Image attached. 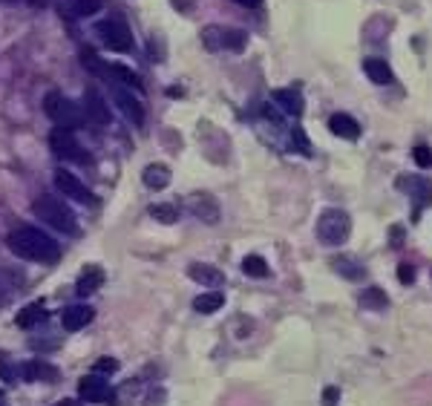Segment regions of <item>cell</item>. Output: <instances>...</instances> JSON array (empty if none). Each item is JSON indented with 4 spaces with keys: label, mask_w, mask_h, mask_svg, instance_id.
<instances>
[{
    "label": "cell",
    "mask_w": 432,
    "mask_h": 406,
    "mask_svg": "<svg viewBox=\"0 0 432 406\" xmlns=\"http://www.w3.org/2000/svg\"><path fill=\"white\" fill-rule=\"evenodd\" d=\"M202 44L210 52H220V49L242 52L245 46H248V32H242V29H231V26H205L202 29Z\"/></svg>",
    "instance_id": "obj_5"
},
{
    "label": "cell",
    "mask_w": 432,
    "mask_h": 406,
    "mask_svg": "<svg viewBox=\"0 0 432 406\" xmlns=\"http://www.w3.org/2000/svg\"><path fill=\"white\" fill-rule=\"evenodd\" d=\"M225 305V297L220 291H205L193 300V311H199V315H213V311H220Z\"/></svg>",
    "instance_id": "obj_24"
},
{
    "label": "cell",
    "mask_w": 432,
    "mask_h": 406,
    "mask_svg": "<svg viewBox=\"0 0 432 406\" xmlns=\"http://www.w3.org/2000/svg\"><path fill=\"white\" fill-rule=\"evenodd\" d=\"M84 115L92 121V124H99V127H104V124H110V107L107 101L101 99V92L96 87H89L87 89V96H84Z\"/></svg>",
    "instance_id": "obj_11"
},
{
    "label": "cell",
    "mask_w": 432,
    "mask_h": 406,
    "mask_svg": "<svg viewBox=\"0 0 432 406\" xmlns=\"http://www.w3.org/2000/svg\"><path fill=\"white\" fill-rule=\"evenodd\" d=\"M32 213L38 216L41 222H46L49 228H55V231H61V234H70V236L78 234L75 213L70 210V205H67L64 199L44 194V196H38V199L32 202Z\"/></svg>",
    "instance_id": "obj_2"
},
{
    "label": "cell",
    "mask_w": 432,
    "mask_h": 406,
    "mask_svg": "<svg viewBox=\"0 0 432 406\" xmlns=\"http://www.w3.org/2000/svg\"><path fill=\"white\" fill-rule=\"evenodd\" d=\"M150 216L156 222H162V225H173V222H179V208L176 205H150Z\"/></svg>",
    "instance_id": "obj_28"
},
{
    "label": "cell",
    "mask_w": 432,
    "mask_h": 406,
    "mask_svg": "<svg viewBox=\"0 0 432 406\" xmlns=\"http://www.w3.org/2000/svg\"><path fill=\"white\" fill-rule=\"evenodd\" d=\"M96 35L101 38V44L113 52H130L133 49V32L130 26L121 20V18H104L96 23Z\"/></svg>",
    "instance_id": "obj_6"
},
{
    "label": "cell",
    "mask_w": 432,
    "mask_h": 406,
    "mask_svg": "<svg viewBox=\"0 0 432 406\" xmlns=\"http://www.w3.org/2000/svg\"><path fill=\"white\" fill-rule=\"evenodd\" d=\"M6 245H9V251L15 257L32 260V262H55L61 257V245L49 234H44L38 228H29V225L12 231L9 239H6Z\"/></svg>",
    "instance_id": "obj_1"
},
{
    "label": "cell",
    "mask_w": 432,
    "mask_h": 406,
    "mask_svg": "<svg viewBox=\"0 0 432 406\" xmlns=\"http://www.w3.org/2000/svg\"><path fill=\"white\" fill-rule=\"evenodd\" d=\"M55 187L61 191V196H64V199H72V202H81V205H96L99 202L96 194H92L75 173H70L64 167L55 170Z\"/></svg>",
    "instance_id": "obj_8"
},
{
    "label": "cell",
    "mask_w": 432,
    "mask_h": 406,
    "mask_svg": "<svg viewBox=\"0 0 432 406\" xmlns=\"http://www.w3.org/2000/svg\"><path fill=\"white\" fill-rule=\"evenodd\" d=\"M331 265H334V271H337V274L346 277V279H363V277H366L363 265H360L357 260H352V257H334V260H331Z\"/></svg>",
    "instance_id": "obj_25"
},
{
    "label": "cell",
    "mask_w": 432,
    "mask_h": 406,
    "mask_svg": "<svg viewBox=\"0 0 432 406\" xmlns=\"http://www.w3.org/2000/svg\"><path fill=\"white\" fill-rule=\"evenodd\" d=\"M58 374L61 372L49 360H26L20 369V378L29 383H52V381H58Z\"/></svg>",
    "instance_id": "obj_13"
},
{
    "label": "cell",
    "mask_w": 432,
    "mask_h": 406,
    "mask_svg": "<svg viewBox=\"0 0 432 406\" xmlns=\"http://www.w3.org/2000/svg\"><path fill=\"white\" fill-rule=\"evenodd\" d=\"M44 317H46L44 303H32V305H26L20 315H18V326H20V329H32V326H38Z\"/></svg>",
    "instance_id": "obj_27"
},
{
    "label": "cell",
    "mask_w": 432,
    "mask_h": 406,
    "mask_svg": "<svg viewBox=\"0 0 432 406\" xmlns=\"http://www.w3.org/2000/svg\"><path fill=\"white\" fill-rule=\"evenodd\" d=\"M242 271L248 274V277L262 279V277H268V262H265L262 257H257V254H248V257L242 260Z\"/></svg>",
    "instance_id": "obj_30"
},
{
    "label": "cell",
    "mask_w": 432,
    "mask_h": 406,
    "mask_svg": "<svg viewBox=\"0 0 432 406\" xmlns=\"http://www.w3.org/2000/svg\"><path fill=\"white\" fill-rule=\"evenodd\" d=\"M412 159H415L418 167L429 170V167H432V150H429L426 144H415V147H412Z\"/></svg>",
    "instance_id": "obj_31"
},
{
    "label": "cell",
    "mask_w": 432,
    "mask_h": 406,
    "mask_svg": "<svg viewBox=\"0 0 432 406\" xmlns=\"http://www.w3.org/2000/svg\"><path fill=\"white\" fill-rule=\"evenodd\" d=\"M363 72L369 75V81L378 84V87H389L392 84V70L383 58H366L363 61Z\"/></svg>",
    "instance_id": "obj_19"
},
{
    "label": "cell",
    "mask_w": 432,
    "mask_h": 406,
    "mask_svg": "<svg viewBox=\"0 0 432 406\" xmlns=\"http://www.w3.org/2000/svg\"><path fill=\"white\" fill-rule=\"evenodd\" d=\"M337 400H341V389L337 386L323 389V406H337Z\"/></svg>",
    "instance_id": "obj_34"
},
{
    "label": "cell",
    "mask_w": 432,
    "mask_h": 406,
    "mask_svg": "<svg viewBox=\"0 0 432 406\" xmlns=\"http://www.w3.org/2000/svg\"><path fill=\"white\" fill-rule=\"evenodd\" d=\"M92 317H96V308L78 303V305H70V308L64 311V315H61V323H64L67 331H81L84 326L92 323Z\"/></svg>",
    "instance_id": "obj_14"
},
{
    "label": "cell",
    "mask_w": 432,
    "mask_h": 406,
    "mask_svg": "<svg viewBox=\"0 0 432 406\" xmlns=\"http://www.w3.org/2000/svg\"><path fill=\"white\" fill-rule=\"evenodd\" d=\"M360 305H363V308H372V311H386V308H389V297H386L383 288L372 286V288H366V291L360 294Z\"/></svg>",
    "instance_id": "obj_26"
},
{
    "label": "cell",
    "mask_w": 432,
    "mask_h": 406,
    "mask_svg": "<svg viewBox=\"0 0 432 406\" xmlns=\"http://www.w3.org/2000/svg\"><path fill=\"white\" fill-rule=\"evenodd\" d=\"M44 113L52 118V124L55 127H61V130H75V127H81L84 124V107L81 104H75L70 96H64L61 89H52V92H46V99H44Z\"/></svg>",
    "instance_id": "obj_3"
},
{
    "label": "cell",
    "mask_w": 432,
    "mask_h": 406,
    "mask_svg": "<svg viewBox=\"0 0 432 406\" xmlns=\"http://www.w3.org/2000/svg\"><path fill=\"white\" fill-rule=\"evenodd\" d=\"M398 279H400L404 286H412V283H415V268H412L409 262H400V265H398Z\"/></svg>",
    "instance_id": "obj_32"
},
{
    "label": "cell",
    "mask_w": 432,
    "mask_h": 406,
    "mask_svg": "<svg viewBox=\"0 0 432 406\" xmlns=\"http://www.w3.org/2000/svg\"><path fill=\"white\" fill-rule=\"evenodd\" d=\"M78 395L87 403H115V392L101 374H87V378H81L78 381Z\"/></svg>",
    "instance_id": "obj_9"
},
{
    "label": "cell",
    "mask_w": 432,
    "mask_h": 406,
    "mask_svg": "<svg viewBox=\"0 0 432 406\" xmlns=\"http://www.w3.org/2000/svg\"><path fill=\"white\" fill-rule=\"evenodd\" d=\"M113 101L121 107V113H125L136 124V127H141V124H144V107H141V101L136 96H130V89L113 84Z\"/></svg>",
    "instance_id": "obj_10"
},
{
    "label": "cell",
    "mask_w": 432,
    "mask_h": 406,
    "mask_svg": "<svg viewBox=\"0 0 432 406\" xmlns=\"http://www.w3.org/2000/svg\"><path fill=\"white\" fill-rule=\"evenodd\" d=\"M81 64H84L92 75H99V78H104V81H113V64L101 61L92 49H81Z\"/></svg>",
    "instance_id": "obj_22"
},
{
    "label": "cell",
    "mask_w": 432,
    "mask_h": 406,
    "mask_svg": "<svg viewBox=\"0 0 432 406\" xmlns=\"http://www.w3.org/2000/svg\"><path fill=\"white\" fill-rule=\"evenodd\" d=\"M349 234H352V220H349L346 210L326 208L317 216V239L323 245H341V242L349 239Z\"/></svg>",
    "instance_id": "obj_4"
},
{
    "label": "cell",
    "mask_w": 432,
    "mask_h": 406,
    "mask_svg": "<svg viewBox=\"0 0 432 406\" xmlns=\"http://www.w3.org/2000/svg\"><path fill=\"white\" fill-rule=\"evenodd\" d=\"M55 406H81V403H78V400H58Z\"/></svg>",
    "instance_id": "obj_37"
},
{
    "label": "cell",
    "mask_w": 432,
    "mask_h": 406,
    "mask_svg": "<svg viewBox=\"0 0 432 406\" xmlns=\"http://www.w3.org/2000/svg\"><path fill=\"white\" fill-rule=\"evenodd\" d=\"M104 286V271L99 265H84L81 277H78V294L87 297V294H96L99 288Z\"/></svg>",
    "instance_id": "obj_20"
},
{
    "label": "cell",
    "mask_w": 432,
    "mask_h": 406,
    "mask_svg": "<svg viewBox=\"0 0 432 406\" xmlns=\"http://www.w3.org/2000/svg\"><path fill=\"white\" fill-rule=\"evenodd\" d=\"M329 130H331L337 139H346V141L360 139V124H357L352 115H346V113H334V115L329 118Z\"/></svg>",
    "instance_id": "obj_17"
},
{
    "label": "cell",
    "mask_w": 432,
    "mask_h": 406,
    "mask_svg": "<svg viewBox=\"0 0 432 406\" xmlns=\"http://www.w3.org/2000/svg\"><path fill=\"white\" fill-rule=\"evenodd\" d=\"M118 369V360H113V357H101L99 363H96V369H92V374H113Z\"/></svg>",
    "instance_id": "obj_33"
},
{
    "label": "cell",
    "mask_w": 432,
    "mask_h": 406,
    "mask_svg": "<svg viewBox=\"0 0 432 406\" xmlns=\"http://www.w3.org/2000/svg\"><path fill=\"white\" fill-rule=\"evenodd\" d=\"M271 99L277 107H283V113L288 115H303V96H300V89L297 87H288V89H274L271 92Z\"/></svg>",
    "instance_id": "obj_18"
},
{
    "label": "cell",
    "mask_w": 432,
    "mask_h": 406,
    "mask_svg": "<svg viewBox=\"0 0 432 406\" xmlns=\"http://www.w3.org/2000/svg\"><path fill=\"white\" fill-rule=\"evenodd\" d=\"M141 179H144V184L150 187V191H162V187L170 184V167H165V165H147Z\"/></svg>",
    "instance_id": "obj_23"
},
{
    "label": "cell",
    "mask_w": 432,
    "mask_h": 406,
    "mask_svg": "<svg viewBox=\"0 0 432 406\" xmlns=\"http://www.w3.org/2000/svg\"><path fill=\"white\" fill-rule=\"evenodd\" d=\"M191 213L199 216V220L208 222V225L220 222V205H216V199L208 196V194H193L191 196Z\"/></svg>",
    "instance_id": "obj_15"
},
{
    "label": "cell",
    "mask_w": 432,
    "mask_h": 406,
    "mask_svg": "<svg viewBox=\"0 0 432 406\" xmlns=\"http://www.w3.org/2000/svg\"><path fill=\"white\" fill-rule=\"evenodd\" d=\"M110 84H127V87H133V89H141V78H139L133 70L121 67V64H113V81H110Z\"/></svg>",
    "instance_id": "obj_29"
},
{
    "label": "cell",
    "mask_w": 432,
    "mask_h": 406,
    "mask_svg": "<svg viewBox=\"0 0 432 406\" xmlns=\"http://www.w3.org/2000/svg\"><path fill=\"white\" fill-rule=\"evenodd\" d=\"M49 147H52V153L58 156V159H64V162H78V165L89 162L87 150L78 144V139H75L72 130H61V127H55V130L49 133Z\"/></svg>",
    "instance_id": "obj_7"
},
{
    "label": "cell",
    "mask_w": 432,
    "mask_h": 406,
    "mask_svg": "<svg viewBox=\"0 0 432 406\" xmlns=\"http://www.w3.org/2000/svg\"><path fill=\"white\" fill-rule=\"evenodd\" d=\"M0 378H4V381H12V378H15V372H12V366L6 363L4 355H0Z\"/></svg>",
    "instance_id": "obj_35"
},
{
    "label": "cell",
    "mask_w": 432,
    "mask_h": 406,
    "mask_svg": "<svg viewBox=\"0 0 432 406\" xmlns=\"http://www.w3.org/2000/svg\"><path fill=\"white\" fill-rule=\"evenodd\" d=\"M188 277L196 279L199 286H208V288H222L225 286V274L213 265H205V262H193L188 268Z\"/></svg>",
    "instance_id": "obj_16"
},
{
    "label": "cell",
    "mask_w": 432,
    "mask_h": 406,
    "mask_svg": "<svg viewBox=\"0 0 432 406\" xmlns=\"http://www.w3.org/2000/svg\"><path fill=\"white\" fill-rule=\"evenodd\" d=\"M234 4H239V6H248V9H254V6H260L262 0H234Z\"/></svg>",
    "instance_id": "obj_36"
},
{
    "label": "cell",
    "mask_w": 432,
    "mask_h": 406,
    "mask_svg": "<svg viewBox=\"0 0 432 406\" xmlns=\"http://www.w3.org/2000/svg\"><path fill=\"white\" fill-rule=\"evenodd\" d=\"M398 187L400 191L412 194V199L421 202V208H429L432 205V179H424V176H400L398 179Z\"/></svg>",
    "instance_id": "obj_12"
},
{
    "label": "cell",
    "mask_w": 432,
    "mask_h": 406,
    "mask_svg": "<svg viewBox=\"0 0 432 406\" xmlns=\"http://www.w3.org/2000/svg\"><path fill=\"white\" fill-rule=\"evenodd\" d=\"M101 6H104V0H64V4H61V12H64L67 18H89Z\"/></svg>",
    "instance_id": "obj_21"
}]
</instances>
